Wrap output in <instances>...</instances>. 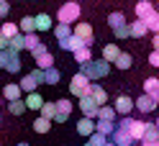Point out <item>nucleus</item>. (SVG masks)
Returning a JSON list of instances; mask_svg holds the SVG:
<instances>
[{"label": "nucleus", "mask_w": 159, "mask_h": 146, "mask_svg": "<svg viewBox=\"0 0 159 146\" xmlns=\"http://www.w3.org/2000/svg\"><path fill=\"white\" fill-rule=\"evenodd\" d=\"M154 123H157V126H159V118H157V121H154Z\"/></svg>", "instance_id": "obj_52"}, {"label": "nucleus", "mask_w": 159, "mask_h": 146, "mask_svg": "<svg viewBox=\"0 0 159 146\" xmlns=\"http://www.w3.org/2000/svg\"><path fill=\"white\" fill-rule=\"evenodd\" d=\"M149 33V26L144 18H136V21H131V38H144Z\"/></svg>", "instance_id": "obj_16"}, {"label": "nucleus", "mask_w": 159, "mask_h": 146, "mask_svg": "<svg viewBox=\"0 0 159 146\" xmlns=\"http://www.w3.org/2000/svg\"><path fill=\"white\" fill-rule=\"evenodd\" d=\"M36 28H39V31H54L52 15H49V13H39L36 15Z\"/></svg>", "instance_id": "obj_19"}, {"label": "nucleus", "mask_w": 159, "mask_h": 146, "mask_svg": "<svg viewBox=\"0 0 159 146\" xmlns=\"http://www.w3.org/2000/svg\"><path fill=\"white\" fill-rule=\"evenodd\" d=\"M105 146H118V144H113V141H108V144H105Z\"/></svg>", "instance_id": "obj_49"}, {"label": "nucleus", "mask_w": 159, "mask_h": 146, "mask_svg": "<svg viewBox=\"0 0 159 146\" xmlns=\"http://www.w3.org/2000/svg\"><path fill=\"white\" fill-rule=\"evenodd\" d=\"M131 64H134V59H131V54H126V51H121V56H118V62H116V67H118V69H131Z\"/></svg>", "instance_id": "obj_36"}, {"label": "nucleus", "mask_w": 159, "mask_h": 146, "mask_svg": "<svg viewBox=\"0 0 159 146\" xmlns=\"http://www.w3.org/2000/svg\"><path fill=\"white\" fill-rule=\"evenodd\" d=\"M0 67H3L5 72H21V51H16V49H3L0 51Z\"/></svg>", "instance_id": "obj_4"}, {"label": "nucleus", "mask_w": 159, "mask_h": 146, "mask_svg": "<svg viewBox=\"0 0 159 146\" xmlns=\"http://www.w3.org/2000/svg\"><path fill=\"white\" fill-rule=\"evenodd\" d=\"M0 33H3V36H8V38H13V36H18V33H21V23L5 21V23H3V28H0Z\"/></svg>", "instance_id": "obj_23"}, {"label": "nucleus", "mask_w": 159, "mask_h": 146, "mask_svg": "<svg viewBox=\"0 0 159 146\" xmlns=\"http://www.w3.org/2000/svg\"><path fill=\"white\" fill-rule=\"evenodd\" d=\"M152 97H154V100H157V103H159V90H157V92H154V95H152Z\"/></svg>", "instance_id": "obj_47"}, {"label": "nucleus", "mask_w": 159, "mask_h": 146, "mask_svg": "<svg viewBox=\"0 0 159 146\" xmlns=\"http://www.w3.org/2000/svg\"><path fill=\"white\" fill-rule=\"evenodd\" d=\"M118 56H121V49H118L116 44H105V46H103V59H105V62H113V64H116Z\"/></svg>", "instance_id": "obj_18"}, {"label": "nucleus", "mask_w": 159, "mask_h": 146, "mask_svg": "<svg viewBox=\"0 0 159 146\" xmlns=\"http://www.w3.org/2000/svg\"><path fill=\"white\" fill-rule=\"evenodd\" d=\"M72 105H75V103H69L67 97L57 100V123H64V121L69 118V113H72Z\"/></svg>", "instance_id": "obj_12"}, {"label": "nucleus", "mask_w": 159, "mask_h": 146, "mask_svg": "<svg viewBox=\"0 0 159 146\" xmlns=\"http://www.w3.org/2000/svg\"><path fill=\"white\" fill-rule=\"evenodd\" d=\"M3 95H5V100H8V103H13V100H23V97H21V95H23L21 82H18V85H16V82L5 85V87H3Z\"/></svg>", "instance_id": "obj_14"}, {"label": "nucleus", "mask_w": 159, "mask_h": 146, "mask_svg": "<svg viewBox=\"0 0 159 146\" xmlns=\"http://www.w3.org/2000/svg\"><path fill=\"white\" fill-rule=\"evenodd\" d=\"M157 108H159V103H157L149 92H141V97L136 100V110H139V113H144V115H146V113H152V110H157Z\"/></svg>", "instance_id": "obj_7"}, {"label": "nucleus", "mask_w": 159, "mask_h": 146, "mask_svg": "<svg viewBox=\"0 0 159 146\" xmlns=\"http://www.w3.org/2000/svg\"><path fill=\"white\" fill-rule=\"evenodd\" d=\"M134 108H136V100H131L128 95H118V97H116V110H118V115H131Z\"/></svg>", "instance_id": "obj_9"}, {"label": "nucleus", "mask_w": 159, "mask_h": 146, "mask_svg": "<svg viewBox=\"0 0 159 146\" xmlns=\"http://www.w3.org/2000/svg\"><path fill=\"white\" fill-rule=\"evenodd\" d=\"M26 108H28L26 100H13V103H8V113H11V115H23Z\"/></svg>", "instance_id": "obj_30"}, {"label": "nucleus", "mask_w": 159, "mask_h": 146, "mask_svg": "<svg viewBox=\"0 0 159 146\" xmlns=\"http://www.w3.org/2000/svg\"><path fill=\"white\" fill-rule=\"evenodd\" d=\"M77 3H80V0H77Z\"/></svg>", "instance_id": "obj_53"}, {"label": "nucleus", "mask_w": 159, "mask_h": 146, "mask_svg": "<svg viewBox=\"0 0 159 146\" xmlns=\"http://www.w3.org/2000/svg\"><path fill=\"white\" fill-rule=\"evenodd\" d=\"M11 11V5H8V0H0V15H8Z\"/></svg>", "instance_id": "obj_43"}, {"label": "nucleus", "mask_w": 159, "mask_h": 146, "mask_svg": "<svg viewBox=\"0 0 159 146\" xmlns=\"http://www.w3.org/2000/svg\"><path fill=\"white\" fill-rule=\"evenodd\" d=\"M80 15H82V8H80L77 0H67V3L59 5V11H57V21L59 23H80Z\"/></svg>", "instance_id": "obj_1"}, {"label": "nucleus", "mask_w": 159, "mask_h": 146, "mask_svg": "<svg viewBox=\"0 0 159 146\" xmlns=\"http://www.w3.org/2000/svg\"><path fill=\"white\" fill-rule=\"evenodd\" d=\"M149 64H152V67H157V69H159V49H154V51L149 54Z\"/></svg>", "instance_id": "obj_41"}, {"label": "nucleus", "mask_w": 159, "mask_h": 146, "mask_svg": "<svg viewBox=\"0 0 159 146\" xmlns=\"http://www.w3.org/2000/svg\"><path fill=\"white\" fill-rule=\"evenodd\" d=\"M90 87H93V80L80 69V72L72 77V82H69V92H72L75 97H85V95H90Z\"/></svg>", "instance_id": "obj_3"}, {"label": "nucleus", "mask_w": 159, "mask_h": 146, "mask_svg": "<svg viewBox=\"0 0 159 146\" xmlns=\"http://www.w3.org/2000/svg\"><path fill=\"white\" fill-rule=\"evenodd\" d=\"M52 123H54L52 118H44V115H39V118L34 121V131H36V133H46L49 128H52Z\"/></svg>", "instance_id": "obj_26"}, {"label": "nucleus", "mask_w": 159, "mask_h": 146, "mask_svg": "<svg viewBox=\"0 0 159 146\" xmlns=\"http://www.w3.org/2000/svg\"><path fill=\"white\" fill-rule=\"evenodd\" d=\"M11 49H16V51H21V49H26V33L21 31L18 36L11 38Z\"/></svg>", "instance_id": "obj_38"}, {"label": "nucleus", "mask_w": 159, "mask_h": 146, "mask_svg": "<svg viewBox=\"0 0 159 146\" xmlns=\"http://www.w3.org/2000/svg\"><path fill=\"white\" fill-rule=\"evenodd\" d=\"M113 36L116 38H128V36H131V23H126L121 28H113Z\"/></svg>", "instance_id": "obj_40"}, {"label": "nucleus", "mask_w": 159, "mask_h": 146, "mask_svg": "<svg viewBox=\"0 0 159 146\" xmlns=\"http://www.w3.org/2000/svg\"><path fill=\"white\" fill-rule=\"evenodd\" d=\"M144 21H146V26H149L152 33H159V11H154L149 18H144Z\"/></svg>", "instance_id": "obj_35"}, {"label": "nucleus", "mask_w": 159, "mask_h": 146, "mask_svg": "<svg viewBox=\"0 0 159 146\" xmlns=\"http://www.w3.org/2000/svg\"><path fill=\"white\" fill-rule=\"evenodd\" d=\"M44 51H49V49H46V44H41V46H39V49H36V51H31V54L36 56V54H44Z\"/></svg>", "instance_id": "obj_44"}, {"label": "nucleus", "mask_w": 159, "mask_h": 146, "mask_svg": "<svg viewBox=\"0 0 159 146\" xmlns=\"http://www.w3.org/2000/svg\"><path fill=\"white\" fill-rule=\"evenodd\" d=\"M108 26H111V28H121V26H126V15H123L121 11L111 13V15H108Z\"/></svg>", "instance_id": "obj_29"}, {"label": "nucleus", "mask_w": 159, "mask_h": 146, "mask_svg": "<svg viewBox=\"0 0 159 146\" xmlns=\"http://www.w3.org/2000/svg\"><path fill=\"white\" fill-rule=\"evenodd\" d=\"M3 49H11V38L0 33V51H3Z\"/></svg>", "instance_id": "obj_42"}, {"label": "nucleus", "mask_w": 159, "mask_h": 146, "mask_svg": "<svg viewBox=\"0 0 159 146\" xmlns=\"http://www.w3.org/2000/svg\"><path fill=\"white\" fill-rule=\"evenodd\" d=\"M41 115H44V118H52V121H57V103H44Z\"/></svg>", "instance_id": "obj_37"}, {"label": "nucleus", "mask_w": 159, "mask_h": 146, "mask_svg": "<svg viewBox=\"0 0 159 146\" xmlns=\"http://www.w3.org/2000/svg\"><path fill=\"white\" fill-rule=\"evenodd\" d=\"M90 95H93V97H95V100L100 103V105H105V103H108V92H105V90H103V87L98 85V82H93V87H90Z\"/></svg>", "instance_id": "obj_28"}, {"label": "nucleus", "mask_w": 159, "mask_h": 146, "mask_svg": "<svg viewBox=\"0 0 159 146\" xmlns=\"http://www.w3.org/2000/svg\"><path fill=\"white\" fill-rule=\"evenodd\" d=\"M34 62H36V67H41V69H52V67H54V56L49 51H44V54H36Z\"/></svg>", "instance_id": "obj_20"}, {"label": "nucleus", "mask_w": 159, "mask_h": 146, "mask_svg": "<svg viewBox=\"0 0 159 146\" xmlns=\"http://www.w3.org/2000/svg\"><path fill=\"white\" fill-rule=\"evenodd\" d=\"M18 146H28V144H26V141H21V144H18Z\"/></svg>", "instance_id": "obj_50"}, {"label": "nucleus", "mask_w": 159, "mask_h": 146, "mask_svg": "<svg viewBox=\"0 0 159 146\" xmlns=\"http://www.w3.org/2000/svg\"><path fill=\"white\" fill-rule=\"evenodd\" d=\"M44 103H46V100H44L39 92H26V105H28L31 110H41V108H44Z\"/></svg>", "instance_id": "obj_17"}, {"label": "nucleus", "mask_w": 159, "mask_h": 146, "mask_svg": "<svg viewBox=\"0 0 159 146\" xmlns=\"http://www.w3.org/2000/svg\"><path fill=\"white\" fill-rule=\"evenodd\" d=\"M157 11H159V0H157Z\"/></svg>", "instance_id": "obj_51"}, {"label": "nucleus", "mask_w": 159, "mask_h": 146, "mask_svg": "<svg viewBox=\"0 0 159 146\" xmlns=\"http://www.w3.org/2000/svg\"><path fill=\"white\" fill-rule=\"evenodd\" d=\"M59 80H62V74H59V69H57V67L46 69V85H59Z\"/></svg>", "instance_id": "obj_39"}, {"label": "nucleus", "mask_w": 159, "mask_h": 146, "mask_svg": "<svg viewBox=\"0 0 159 146\" xmlns=\"http://www.w3.org/2000/svg\"><path fill=\"white\" fill-rule=\"evenodd\" d=\"M85 146H95V144H93V141H90V139H87V144H85Z\"/></svg>", "instance_id": "obj_48"}, {"label": "nucleus", "mask_w": 159, "mask_h": 146, "mask_svg": "<svg viewBox=\"0 0 159 146\" xmlns=\"http://www.w3.org/2000/svg\"><path fill=\"white\" fill-rule=\"evenodd\" d=\"M141 146H159V139H154V141H141Z\"/></svg>", "instance_id": "obj_45"}, {"label": "nucleus", "mask_w": 159, "mask_h": 146, "mask_svg": "<svg viewBox=\"0 0 159 146\" xmlns=\"http://www.w3.org/2000/svg\"><path fill=\"white\" fill-rule=\"evenodd\" d=\"M116 105H100V113H98V121H116Z\"/></svg>", "instance_id": "obj_22"}, {"label": "nucleus", "mask_w": 159, "mask_h": 146, "mask_svg": "<svg viewBox=\"0 0 159 146\" xmlns=\"http://www.w3.org/2000/svg\"><path fill=\"white\" fill-rule=\"evenodd\" d=\"M59 44V49H64V51H77V49H82L85 46V41H82V38H80L77 33H72V36H67V38H62V41H57Z\"/></svg>", "instance_id": "obj_10"}, {"label": "nucleus", "mask_w": 159, "mask_h": 146, "mask_svg": "<svg viewBox=\"0 0 159 146\" xmlns=\"http://www.w3.org/2000/svg\"><path fill=\"white\" fill-rule=\"evenodd\" d=\"M111 141L118 144V146H134V144H136V139H134L126 128H116V133L111 136Z\"/></svg>", "instance_id": "obj_11"}, {"label": "nucleus", "mask_w": 159, "mask_h": 146, "mask_svg": "<svg viewBox=\"0 0 159 146\" xmlns=\"http://www.w3.org/2000/svg\"><path fill=\"white\" fill-rule=\"evenodd\" d=\"M21 31H23V33H34V31H39V28H36V18H31V15L21 18Z\"/></svg>", "instance_id": "obj_31"}, {"label": "nucleus", "mask_w": 159, "mask_h": 146, "mask_svg": "<svg viewBox=\"0 0 159 146\" xmlns=\"http://www.w3.org/2000/svg\"><path fill=\"white\" fill-rule=\"evenodd\" d=\"M77 105L80 110H82V115H87V118H98V113H100V103L95 100L93 95H85V97H77Z\"/></svg>", "instance_id": "obj_5"}, {"label": "nucleus", "mask_w": 159, "mask_h": 146, "mask_svg": "<svg viewBox=\"0 0 159 146\" xmlns=\"http://www.w3.org/2000/svg\"><path fill=\"white\" fill-rule=\"evenodd\" d=\"M126 131L131 133L136 141H144V133H146V121H136V118H131V123H128V128H126Z\"/></svg>", "instance_id": "obj_13"}, {"label": "nucleus", "mask_w": 159, "mask_h": 146, "mask_svg": "<svg viewBox=\"0 0 159 146\" xmlns=\"http://www.w3.org/2000/svg\"><path fill=\"white\" fill-rule=\"evenodd\" d=\"M152 44H154V49H159V33H154V38H152Z\"/></svg>", "instance_id": "obj_46"}, {"label": "nucleus", "mask_w": 159, "mask_h": 146, "mask_svg": "<svg viewBox=\"0 0 159 146\" xmlns=\"http://www.w3.org/2000/svg\"><path fill=\"white\" fill-rule=\"evenodd\" d=\"M116 128H118V121H98V131L105 136H113Z\"/></svg>", "instance_id": "obj_27"}, {"label": "nucleus", "mask_w": 159, "mask_h": 146, "mask_svg": "<svg viewBox=\"0 0 159 146\" xmlns=\"http://www.w3.org/2000/svg\"><path fill=\"white\" fill-rule=\"evenodd\" d=\"M39 85H41V82L36 80V74H34V72H31V74H26L23 80H21V87H23V92H36V87H39Z\"/></svg>", "instance_id": "obj_21"}, {"label": "nucleus", "mask_w": 159, "mask_h": 146, "mask_svg": "<svg viewBox=\"0 0 159 146\" xmlns=\"http://www.w3.org/2000/svg\"><path fill=\"white\" fill-rule=\"evenodd\" d=\"M82 72L90 77V80L95 82V80H103V77L111 72V62H105L103 56L100 59H93V62H87V64H82Z\"/></svg>", "instance_id": "obj_2"}, {"label": "nucleus", "mask_w": 159, "mask_h": 146, "mask_svg": "<svg viewBox=\"0 0 159 146\" xmlns=\"http://www.w3.org/2000/svg\"><path fill=\"white\" fill-rule=\"evenodd\" d=\"M159 139V126L152 121V123H146V133H144V141H154Z\"/></svg>", "instance_id": "obj_33"}, {"label": "nucleus", "mask_w": 159, "mask_h": 146, "mask_svg": "<svg viewBox=\"0 0 159 146\" xmlns=\"http://www.w3.org/2000/svg\"><path fill=\"white\" fill-rule=\"evenodd\" d=\"M134 11H136V18H149L157 8L152 5V0H139V3L134 5Z\"/></svg>", "instance_id": "obj_15"}, {"label": "nucleus", "mask_w": 159, "mask_h": 146, "mask_svg": "<svg viewBox=\"0 0 159 146\" xmlns=\"http://www.w3.org/2000/svg\"><path fill=\"white\" fill-rule=\"evenodd\" d=\"M72 33H75V28L69 26V23H57V26H54V36H57V41H62V38L72 36Z\"/></svg>", "instance_id": "obj_24"}, {"label": "nucleus", "mask_w": 159, "mask_h": 146, "mask_svg": "<svg viewBox=\"0 0 159 146\" xmlns=\"http://www.w3.org/2000/svg\"><path fill=\"white\" fill-rule=\"evenodd\" d=\"M75 33L85 41V46H93V44H95V36H93V26H90V23L80 21V23L75 26Z\"/></svg>", "instance_id": "obj_8"}, {"label": "nucleus", "mask_w": 159, "mask_h": 146, "mask_svg": "<svg viewBox=\"0 0 159 146\" xmlns=\"http://www.w3.org/2000/svg\"><path fill=\"white\" fill-rule=\"evenodd\" d=\"M75 62L82 67V64H87V62H93V54H90V46H82V49H77L75 51Z\"/></svg>", "instance_id": "obj_25"}, {"label": "nucleus", "mask_w": 159, "mask_h": 146, "mask_svg": "<svg viewBox=\"0 0 159 146\" xmlns=\"http://www.w3.org/2000/svg\"><path fill=\"white\" fill-rule=\"evenodd\" d=\"M157 90H159V77H146V80H144V92L154 95Z\"/></svg>", "instance_id": "obj_34"}, {"label": "nucleus", "mask_w": 159, "mask_h": 146, "mask_svg": "<svg viewBox=\"0 0 159 146\" xmlns=\"http://www.w3.org/2000/svg\"><path fill=\"white\" fill-rule=\"evenodd\" d=\"M95 131H98V118H87V115H82V118L77 121V133H80V136L90 139Z\"/></svg>", "instance_id": "obj_6"}, {"label": "nucleus", "mask_w": 159, "mask_h": 146, "mask_svg": "<svg viewBox=\"0 0 159 146\" xmlns=\"http://www.w3.org/2000/svg\"><path fill=\"white\" fill-rule=\"evenodd\" d=\"M41 44H44V41L36 36V31H34V33H26V49H28V51H36Z\"/></svg>", "instance_id": "obj_32"}]
</instances>
